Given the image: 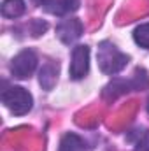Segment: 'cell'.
I'll use <instances>...</instances> for the list:
<instances>
[{
    "label": "cell",
    "mask_w": 149,
    "mask_h": 151,
    "mask_svg": "<svg viewBox=\"0 0 149 151\" xmlns=\"http://www.w3.org/2000/svg\"><path fill=\"white\" fill-rule=\"evenodd\" d=\"M128 141L135 142L133 151H149V130L148 128H135L128 134Z\"/></svg>",
    "instance_id": "obj_10"
},
{
    "label": "cell",
    "mask_w": 149,
    "mask_h": 151,
    "mask_svg": "<svg viewBox=\"0 0 149 151\" xmlns=\"http://www.w3.org/2000/svg\"><path fill=\"white\" fill-rule=\"evenodd\" d=\"M81 0H53L49 5H46V11L56 16H67L79 9Z\"/></svg>",
    "instance_id": "obj_8"
},
{
    "label": "cell",
    "mask_w": 149,
    "mask_h": 151,
    "mask_svg": "<svg viewBox=\"0 0 149 151\" xmlns=\"http://www.w3.org/2000/svg\"><path fill=\"white\" fill-rule=\"evenodd\" d=\"M133 40L137 46L149 49V23H142L133 30Z\"/></svg>",
    "instance_id": "obj_12"
},
{
    "label": "cell",
    "mask_w": 149,
    "mask_h": 151,
    "mask_svg": "<svg viewBox=\"0 0 149 151\" xmlns=\"http://www.w3.org/2000/svg\"><path fill=\"white\" fill-rule=\"evenodd\" d=\"M128 91H133L132 86V79H121V77H112L111 83H107L104 86V99L105 100H116L123 95H126Z\"/></svg>",
    "instance_id": "obj_6"
},
{
    "label": "cell",
    "mask_w": 149,
    "mask_h": 151,
    "mask_svg": "<svg viewBox=\"0 0 149 151\" xmlns=\"http://www.w3.org/2000/svg\"><path fill=\"white\" fill-rule=\"evenodd\" d=\"M82 32H84V27H82L81 19H77V18L63 19L56 27V37L60 39L63 44H67V46L74 44L75 40L82 35Z\"/></svg>",
    "instance_id": "obj_5"
},
{
    "label": "cell",
    "mask_w": 149,
    "mask_h": 151,
    "mask_svg": "<svg viewBox=\"0 0 149 151\" xmlns=\"http://www.w3.org/2000/svg\"><path fill=\"white\" fill-rule=\"evenodd\" d=\"M34 2H35V4H39V5H44V7H46V5H49L53 0H34Z\"/></svg>",
    "instance_id": "obj_15"
},
{
    "label": "cell",
    "mask_w": 149,
    "mask_h": 151,
    "mask_svg": "<svg viewBox=\"0 0 149 151\" xmlns=\"http://www.w3.org/2000/svg\"><path fill=\"white\" fill-rule=\"evenodd\" d=\"M58 63L56 62H46L42 65V69L39 70V83L42 86V90H53L56 81H58Z\"/></svg>",
    "instance_id": "obj_7"
},
{
    "label": "cell",
    "mask_w": 149,
    "mask_h": 151,
    "mask_svg": "<svg viewBox=\"0 0 149 151\" xmlns=\"http://www.w3.org/2000/svg\"><path fill=\"white\" fill-rule=\"evenodd\" d=\"M58 151H86V142L77 135V134H65L60 141V150Z\"/></svg>",
    "instance_id": "obj_9"
},
{
    "label": "cell",
    "mask_w": 149,
    "mask_h": 151,
    "mask_svg": "<svg viewBox=\"0 0 149 151\" xmlns=\"http://www.w3.org/2000/svg\"><path fill=\"white\" fill-rule=\"evenodd\" d=\"M146 109H148V113H149V99H148V104H146Z\"/></svg>",
    "instance_id": "obj_16"
},
{
    "label": "cell",
    "mask_w": 149,
    "mask_h": 151,
    "mask_svg": "<svg viewBox=\"0 0 149 151\" xmlns=\"http://www.w3.org/2000/svg\"><path fill=\"white\" fill-rule=\"evenodd\" d=\"M46 30H47V23L42 21V19H34V21L30 23V34H32L34 37H39V35L44 34Z\"/></svg>",
    "instance_id": "obj_14"
},
{
    "label": "cell",
    "mask_w": 149,
    "mask_h": 151,
    "mask_svg": "<svg viewBox=\"0 0 149 151\" xmlns=\"http://www.w3.org/2000/svg\"><path fill=\"white\" fill-rule=\"evenodd\" d=\"M25 12V0H4L2 2V14L5 18H19Z\"/></svg>",
    "instance_id": "obj_11"
},
{
    "label": "cell",
    "mask_w": 149,
    "mask_h": 151,
    "mask_svg": "<svg viewBox=\"0 0 149 151\" xmlns=\"http://www.w3.org/2000/svg\"><path fill=\"white\" fill-rule=\"evenodd\" d=\"M37 67V55L34 49L19 51L11 62V74L18 79H28Z\"/></svg>",
    "instance_id": "obj_3"
},
{
    "label": "cell",
    "mask_w": 149,
    "mask_h": 151,
    "mask_svg": "<svg viewBox=\"0 0 149 151\" xmlns=\"http://www.w3.org/2000/svg\"><path fill=\"white\" fill-rule=\"evenodd\" d=\"M90 70V47L88 46H75L72 49V62H70V69L69 74L72 79L79 81L82 77H86Z\"/></svg>",
    "instance_id": "obj_4"
},
{
    "label": "cell",
    "mask_w": 149,
    "mask_h": 151,
    "mask_svg": "<svg viewBox=\"0 0 149 151\" xmlns=\"http://www.w3.org/2000/svg\"><path fill=\"white\" fill-rule=\"evenodd\" d=\"M132 79V86H133V91H140V90H146L149 88V76L144 69H137Z\"/></svg>",
    "instance_id": "obj_13"
},
{
    "label": "cell",
    "mask_w": 149,
    "mask_h": 151,
    "mask_svg": "<svg viewBox=\"0 0 149 151\" xmlns=\"http://www.w3.org/2000/svg\"><path fill=\"white\" fill-rule=\"evenodd\" d=\"M128 60H130V56L121 53L112 42H109V40L100 42V46H98V67L104 74L107 76L119 74L126 67Z\"/></svg>",
    "instance_id": "obj_1"
},
{
    "label": "cell",
    "mask_w": 149,
    "mask_h": 151,
    "mask_svg": "<svg viewBox=\"0 0 149 151\" xmlns=\"http://www.w3.org/2000/svg\"><path fill=\"white\" fill-rule=\"evenodd\" d=\"M2 102L14 116H23L34 107V99L23 86L5 88L2 91Z\"/></svg>",
    "instance_id": "obj_2"
}]
</instances>
